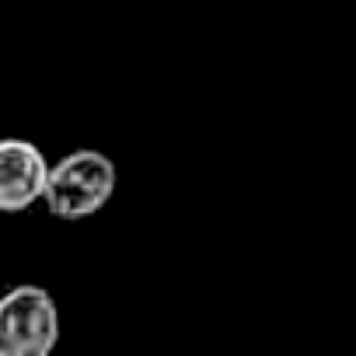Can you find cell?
<instances>
[{"instance_id": "cell-2", "label": "cell", "mask_w": 356, "mask_h": 356, "mask_svg": "<svg viewBox=\"0 0 356 356\" xmlns=\"http://www.w3.org/2000/svg\"><path fill=\"white\" fill-rule=\"evenodd\" d=\"M60 311L49 290L22 283L0 297V356H53Z\"/></svg>"}, {"instance_id": "cell-3", "label": "cell", "mask_w": 356, "mask_h": 356, "mask_svg": "<svg viewBox=\"0 0 356 356\" xmlns=\"http://www.w3.org/2000/svg\"><path fill=\"white\" fill-rule=\"evenodd\" d=\"M49 161L22 136L0 140V213H22L42 200Z\"/></svg>"}, {"instance_id": "cell-1", "label": "cell", "mask_w": 356, "mask_h": 356, "mask_svg": "<svg viewBox=\"0 0 356 356\" xmlns=\"http://www.w3.org/2000/svg\"><path fill=\"white\" fill-rule=\"evenodd\" d=\"M115 164L102 150H70L49 164L42 203L60 220H84L98 213L115 193Z\"/></svg>"}]
</instances>
